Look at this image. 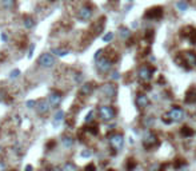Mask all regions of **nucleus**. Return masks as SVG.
I'll use <instances>...</instances> for the list:
<instances>
[{"label":"nucleus","instance_id":"nucleus-40","mask_svg":"<svg viewBox=\"0 0 196 171\" xmlns=\"http://www.w3.org/2000/svg\"><path fill=\"white\" fill-rule=\"evenodd\" d=\"M129 2H132V0H129Z\"/></svg>","mask_w":196,"mask_h":171},{"label":"nucleus","instance_id":"nucleus-26","mask_svg":"<svg viewBox=\"0 0 196 171\" xmlns=\"http://www.w3.org/2000/svg\"><path fill=\"white\" fill-rule=\"evenodd\" d=\"M113 39V32H107V34L103 36V42L104 43H109Z\"/></svg>","mask_w":196,"mask_h":171},{"label":"nucleus","instance_id":"nucleus-10","mask_svg":"<svg viewBox=\"0 0 196 171\" xmlns=\"http://www.w3.org/2000/svg\"><path fill=\"white\" fill-rule=\"evenodd\" d=\"M135 103H136V107H138L139 110H146V108L150 106V99L146 94H138Z\"/></svg>","mask_w":196,"mask_h":171},{"label":"nucleus","instance_id":"nucleus-21","mask_svg":"<svg viewBox=\"0 0 196 171\" xmlns=\"http://www.w3.org/2000/svg\"><path fill=\"white\" fill-rule=\"evenodd\" d=\"M24 27L27 28V30H31V28H34V27H35V20L32 19V17L27 16V17L24 19Z\"/></svg>","mask_w":196,"mask_h":171},{"label":"nucleus","instance_id":"nucleus-29","mask_svg":"<svg viewBox=\"0 0 196 171\" xmlns=\"http://www.w3.org/2000/svg\"><path fill=\"white\" fill-rule=\"evenodd\" d=\"M86 171H95L96 170V167H95V165L94 163H90L88 166H86V169H84Z\"/></svg>","mask_w":196,"mask_h":171},{"label":"nucleus","instance_id":"nucleus-25","mask_svg":"<svg viewBox=\"0 0 196 171\" xmlns=\"http://www.w3.org/2000/svg\"><path fill=\"white\" fill-rule=\"evenodd\" d=\"M182 134L184 136H192L194 135V131H192L188 126H184V127H182Z\"/></svg>","mask_w":196,"mask_h":171},{"label":"nucleus","instance_id":"nucleus-4","mask_svg":"<svg viewBox=\"0 0 196 171\" xmlns=\"http://www.w3.org/2000/svg\"><path fill=\"white\" fill-rule=\"evenodd\" d=\"M167 116L169 118L171 122H182L184 118H186V112H184L183 108H180L179 106H173L171 110L168 111Z\"/></svg>","mask_w":196,"mask_h":171},{"label":"nucleus","instance_id":"nucleus-18","mask_svg":"<svg viewBox=\"0 0 196 171\" xmlns=\"http://www.w3.org/2000/svg\"><path fill=\"white\" fill-rule=\"evenodd\" d=\"M52 55H56L59 58H63V56H67L69 54V51L67 48H52Z\"/></svg>","mask_w":196,"mask_h":171},{"label":"nucleus","instance_id":"nucleus-11","mask_svg":"<svg viewBox=\"0 0 196 171\" xmlns=\"http://www.w3.org/2000/svg\"><path fill=\"white\" fill-rule=\"evenodd\" d=\"M102 92L103 95L107 96V98H115L116 96V92H117V88L115 84H112V83H107L102 87Z\"/></svg>","mask_w":196,"mask_h":171},{"label":"nucleus","instance_id":"nucleus-20","mask_svg":"<svg viewBox=\"0 0 196 171\" xmlns=\"http://www.w3.org/2000/svg\"><path fill=\"white\" fill-rule=\"evenodd\" d=\"M176 7L180 12H186V11L188 9V3L186 2V0H180V2H177Z\"/></svg>","mask_w":196,"mask_h":171},{"label":"nucleus","instance_id":"nucleus-35","mask_svg":"<svg viewBox=\"0 0 196 171\" xmlns=\"http://www.w3.org/2000/svg\"><path fill=\"white\" fill-rule=\"evenodd\" d=\"M0 171H6V165L3 162H0Z\"/></svg>","mask_w":196,"mask_h":171},{"label":"nucleus","instance_id":"nucleus-19","mask_svg":"<svg viewBox=\"0 0 196 171\" xmlns=\"http://www.w3.org/2000/svg\"><path fill=\"white\" fill-rule=\"evenodd\" d=\"M61 143H63V146H64V147L71 148L73 146V139H72L71 136H63L61 138Z\"/></svg>","mask_w":196,"mask_h":171},{"label":"nucleus","instance_id":"nucleus-13","mask_svg":"<svg viewBox=\"0 0 196 171\" xmlns=\"http://www.w3.org/2000/svg\"><path fill=\"white\" fill-rule=\"evenodd\" d=\"M161 15H163V8L161 7H153V8L147 11L144 17H146V19H159Z\"/></svg>","mask_w":196,"mask_h":171},{"label":"nucleus","instance_id":"nucleus-9","mask_svg":"<svg viewBox=\"0 0 196 171\" xmlns=\"http://www.w3.org/2000/svg\"><path fill=\"white\" fill-rule=\"evenodd\" d=\"M182 58H183V64H188L190 67H196V52L187 51V52L182 54Z\"/></svg>","mask_w":196,"mask_h":171},{"label":"nucleus","instance_id":"nucleus-23","mask_svg":"<svg viewBox=\"0 0 196 171\" xmlns=\"http://www.w3.org/2000/svg\"><path fill=\"white\" fill-rule=\"evenodd\" d=\"M119 31H120V36L123 39H128L129 36H131V31H129L127 27H120Z\"/></svg>","mask_w":196,"mask_h":171},{"label":"nucleus","instance_id":"nucleus-1","mask_svg":"<svg viewBox=\"0 0 196 171\" xmlns=\"http://www.w3.org/2000/svg\"><path fill=\"white\" fill-rule=\"evenodd\" d=\"M98 112H99V118H100L103 122L113 121V118H115V115H116L115 108L111 107V106H100Z\"/></svg>","mask_w":196,"mask_h":171},{"label":"nucleus","instance_id":"nucleus-5","mask_svg":"<svg viewBox=\"0 0 196 171\" xmlns=\"http://www.w3.org/2000/svg\"><path fill=\"white\" fill-rule=\"evenodd\" d=\"M55 61H56V59H55V56L52 55V54H43V55H40V58L38 59L39 65L40 67H43V68L54 67Z\"/></svg>","mask_w":196,"mask_h":171},{"label":"nucleus","instance_id":"nucleus-34","mask_svg":"<svg viewBox=\"0 0 196 171\" xmlns=\"http://www.w3.org/2000/svg\"><path fill=\"white\" fill-rule=\"evenodd\" d=\"M34 50H35V46L32 44L31 46V50L28 51V58H32V55H34Z\"/></svg>","mask_w":196,"mask_h":171},{"label":"nucleus","instance_id":"nucleus-6","mask_svg":"<svg viewBox=\"0 0 196 171\" xmlns=\"http://www.w3.org/2000/svg\"><path fill=\"white\" fill-rule=\"evenodd\" d=\"M157 144V136L152 131H147L143 136V146L146 148H152Z\"/></svg>","mask_w":196,"mask_h":171},{"label":"nucleus","instance_id":"nucleus-7","mask_svg":"<svg viewBox=\"0 0 196 171\" xmlns=\"http://www.w3.org/2000/svg\"><path fill=\"white\" fill-rule=\"evenodd\" d=\"M96 67H98V70L103 72V74H105V72H108L111 68H112V61H111L108 58L103 56L102 59L98 60V64H96Z\"/></svg>","mask_w":196,"mask_h":171},{"label":"nucleus","instance_id":"nucleus-16","mask_svg":"<svg viewBox=\"0 0 196 171\" xmlns=\"http://www.w3.org/2000/svg\"><path fill=\"white\" fill-rule=\"evenodd\" d=\"M64 116H65L64 111H63V110H59L56 114H55V118H54V121H52V125H54L55 127H57L63 121H64Z\"/></svg>","mask_w":196,"mask_h":171},{"label":"nucleus","instance_id":"nucleus-30","mask_svg":"<svg viewBox=\"0 0 196 171\" xmlns=\"http://www.w3.org/2000/svg\"><path fill=\"white\" fill-rule=\"evenodd\" d=\"M102 54H103V50L96 51V54H95V60H96V61H98L99 59H102Z\"/></svg>","mask_w":196,"mask_h":171},{"label":"nucleus","instance_id":"nucleus-39","mask_svg":"<svg viewBox=\"0 0 196 171\" xmlns=\"http://www.w3.org/2000/svg\"><path fill=\"white\" fill-rule=\"evenodd\" d=\"M48 171H54V170H48Z\"/></svg>","mask_w":196,"mask_h":171},{"label":"nucleus","instance_id":"nucleus-31","mask_svg":"<svg viewBox=\"0 0 196 171\" xmlns=\"http://www.w3.org/2000/svg\"><path fill=\"white\" fill-rule=\"evenodd\" d=\"M92 116H94V111H90V112L87 114V116H86V122H87V123L92 121Z\"/></svg>","mask_w":196,"mask_h":171},{"label":"nucleus","instance_id":"nucleus-32","mask_svg":"<svg viewBox=\"0 0 196 171\" xmlns=\"http://www.w3.org/2000/svg\"><path fill=\"white\" fill-rule=\"evenodd\" d=\"M119 78H120V76H119V72H117V71H115L112 75H111V79H112V80H117Z\"/></svg>","mask_w":196,"mask_h":171},{"label":"nucleus","instance_id":"nucleus-38","mask_svg":"<svg viewBox=\"0 0 196 171\" xmlns=\"http://www.w3.org/2000/svg\"><path fill=\"white\" fill-rule=\"evenodd\" d=\"M2 38H3V40H4V42L7 40V35H6V34H3V35H2Z\"/></svg>","mask_w":196,"mask_h":171},{"label":"nucleus","instance_id":"nucleus-12","mask_svg":"<svg viewBox=\"0 0 196 171\" xmlns=\"http://www.w3.org/2000/svg\"><path fill=\"white\" fill-rule=\"evenodd\" d=\"M61 99H63V96H61L60 92H57V91H52V92L50 94V96H48L47 100L50 102L51 107H59L60 106V103H61Z\"/></svg>","mask_w":196,"mask_h":171},{"label":"nucleus","instance_id":"nucleus-17","mask_svg":"<svg viewBox=\"0 0 196 171\" xmlns=\"http://www.w3.org/2000/svg\"><path fill=\"white\" fill-rule=\"evenodd\" d=\"M92 91H94V84L92 83H84L80 88V94L81 95H90Z\"/></svg>","mask_w":196,"mask_h":171},{"label":"nucleus","instance_id":"nucleus-14","mask_svg":"<svg viewBox=\"0 0 196 171\" xmlns=\"http://www.w3.org/2000/svg\"><path fill=\"white\" fill-rule=\"evenodd\" d=\"M184 100H186V103H188V104L196 103V90L195 88L188 90L187 94H186V98H184Z\"/></svg>","mask_w":196,"mask_h":171},{"label":"nucleus","instance_id":"nucleus-27","mask_svg":"<svg viewBox=\"0 0 196 171\" xmlns=\"http://www.w3.org/2000/svg\"><path fill=\"white\" fill-rule=\"evenodd\" d=\"M19 75H20V70H17V68H15V70H12V71L9 72V78H11V79L19 78Z\"/></svg>","mask_w":196,"mask_h":171},{"label":"nucleus","instance_id":"nucleus-37","mask_svg":"<svg viewBox=\"0 0 196 171\" xmlns=\"http://www.w3.org/2000/svg\"><path fill=\"white\" fill-rule=\"evenodd\" d=\"M32 170H34V167H32L31 165H28L27 167H25V171H32Z\"/></svg>","mask_w":196,"mask_h":171},{"label":"nucleus","instance_id":"nucleus-15","mask_svg":"<svg viewBox=\"0 0 196 171\" xmlns=\"http://www.w3.org/2000/svg\"><path fill=\"white\" fill-rule=\"evenodd\" d=\"M50 107H51V104H50V102L48 100H40V103L38 106V112L40 115H44V114H47L48 112Z\"/></svg>","mask_w":196,"mask_h":171},{"label":"nucleus","instance_id":"nucleus-3","mask_svg":"<svg viewBox=\"0 0 196 171\" xmlns=\"http://www.w3.org/2000/svg\"><path fill=\"white\" fill-rule=\"evenodd\" d=\"M152 74H153V70L150 67V65L144 64V65H140V67L138 68V78L144 83H148L151 79H152Z\"/></svg>","mask_w":196,"mask_h":171},{"label":"nucleus","instance_id":"nucleus-33","mask_svg":"<svg viewBox=\"0 0 196 171\" xmlns=\"http://www.w3.org/2000/svg\"><path fill=\"white\" fill-rule=\"evenodd\" d=\"M91 154H92L91 151H83L81 152V156H83V158H88V156H91Z\"/></svg>","mask_w":196,"mask_h":171},{"label":"nucleus","instance_id":"nucleus-24","mask_svg":"<svg viewBox=\"0 0 196 171\" xmlns=\"http://www.w3.org/2000/svg\"><path fill=\"white\" fill-rule=\"evenodd\" d=\"M61 171H77V167H76L75 165H73V163L68 162V163H65V165L63 166Z\"/></svg>","mask_w":196,"mask_h":171},{"label":"nucleus","instance_id":"nucleus-22","mask_svg":"<svg viewBox=\"0 0 196 171\" xmlns=\"http://www.w3.org/2000/svg\"><path fill=\"white\" fill-rule=\"evenodd\" d=\"M2 4H3V8L9 11V9H12L15 7V0H3Z\"/></svg>","mask_w":196,"mask_h":171},{"label":"nucleus","instance_id":"nucleus-28","mask_svg":"<svg viewBox=\"0 0 196 171\" xmlns=\"http://www.w3.org/2000/svg\"><path fill=\"white\" fill-rule=\"evenodd\" d=\"M25 106H27L28 108H34V107L36 106V102H35V100H27Z\"/></svg>","mask_w":196,"mask_h":171},{"label":"nucleus","instance_id":"nucleus-2","mask_svg":"<svg viewBox=\"0 0 196 171\" xmlns=\"http://www.w3.org/2000/svg\"><path fill=\"white\" fill-rule=\"evenodd\" d=\"M108 142H109V146L112 150L120 151L124 146V136L119 132H115V134H112V135H109Z\"/></svg>","mask_w":196,"mask_h":171},{"label":"nucleus","instance_id":"nucleus-8","mask_svg":"<svg viewBox=\"0 0 196 171\" xmlns=\"http://www.w3.org/2000/svg\"><path fill=\"white\" fill-rule=\"evenodd\" d=\"M92 17V8L88 6H84L77 11V19L80 21H87Z\"/></svg>","mask_w":196,"mask_h":171},{"label":"nucleus","instance_id":"nucleus-36","mask_svg":"<svg viewBox=\"0 0 196 171\" xmlns=\"http://www.w3.org/2000/svg\"><path fill=\"white\" fill-rule=\"evenodd\" d=\"M77 76H75V80L76 82H81V74H76Z\"/></svg>","mask_w":196,"mask_h":171}]
</instances>
